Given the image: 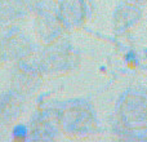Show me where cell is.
<instances>
[{"mask_svg": "<svg viewBox=\"0 0 147 142\" xmlns=\"http://www.w3.org/2000/svg\"><path fill=\"white\" fill-rule=\"evenodd\" d=\"M58 116L61 133L69 140H92L99 132L96 109L86 99L75 98L59 102Z\"/></svg>", "mask_w": 147, "mask_h": 142, "instance_id": "obj_1", "label": "cell"}, {"mask_svg": "<svg viewBox=\"0 0 147 142\" xmlns=\"http://www.w3.org/2000/svg\"><path fill=\"white\" fill-rule=\"evenodd\" d=\"M39 69L47 79L63 78L80 67L81 56L67 35L48 45H43L36 56Z\"/></svg>", "mask_w": 147, "mask_h": 142, "instance_id": "obj_2", "label": "cell"}, {"mask_svg": "<svg viewBox=\"0 0 147 142\" xmlns=\"http://www.w3.org/2000/svg\"><path fill=\"white\" fill-rule=\"evenodd\" d=\"M116 128L140 131L147 128V91L132 88L119 97L115 107Z\"/></svg>", "mask_w": 147, "mask_h": 142, "instance_id": "obj_3", "label": "cell"}, {"mask_svg": "<svg viewBox=\"0 0 147 142\" xmlns=\"http://www.w3.org/2000/svg\"><path fill=\"white\" fill-rule=\"evenodd\" d=\"M34 35L41 47L66 36L65 28L58 13V0H35L32 10Z\"/></svg>", "mask_w": 147, "mask_h": 142, "instance_id": "obj_4", "label": "cell"}, {"mask_svg": "<svg viewBox=\"0 0 147 142\" xmlns=\"http://www.w3.org/2000/svg\"><path fill=\"white\" fill-rule=\"evenodd\" d=\"M34 56L35 45L20 26L3 28L0 32V66L12 69L18 62Z\"/></svg>", "mask_w": 147, "mask_h": 142, "instance_id": "obj_5", "label": "cell"}, {"mask_svg": "<svg viewBox=\"0 0 147 142\" xmlns=\"http://www.w3.org/2000/svg\"><path fill=\"white\" fill-rule=\"evenodd\" d=\"M9 76V85L13 92L23 99L34 97L41 89L45 78L39 69L36 57H31L18 62L12 67Z\"/></svg>", "mask_w": 147, "mask_h": 142, "instance_id": "obj_6", "label": "cell"}, {"mask_svg": "<svg viewBox=\"0 0 147 142\" xmlns=\"http://www.w3.org/2000/svg\"><path fill=\"white\" fill-rule=\"evenodd\" d=\"M28 138L34 141H54L62 136L59 127L58 103H48L40 107L28 123Z\"/></svg>", "mask_w": 147, "mask_h": 142, "instance_id": "obj_7", "label": "cell"}, {"mask_svg": "<svg viewBox=\"0 0 147 142\" xmlns=\"http://www.w3.org/2000/svg\"><path fill=\"white\" fill-rule=\"evenodd\" d=\"M93 0H59L58 13L67 32L84 28L94 16Z\"/></svg>", "mask_w": 147, "mask_h": 142, "instance_id": "obj_8", "label": "cell"}, {"mask_svg": "<svg viewBox=\"0 0 147 142\" xmlns=\"http://www.w3.org/2000/svg\"><path fill=\"white\" fill-rule=\"evenodd\" d=\"M35 0H0V30L20 26L32 17Z\"/></svg>", "mask_w": 147, "mask_h": 142, "instance_id": "obj_9", "label": "cell"}, {"mask_svg": "<svg viewBox=\"0 0 147 142\" xmlns=\"http://www.w3.org/2000/svg\"><path fill=\"white\" fill-rule=\"evenodd\" d=\"M143 20V9L132 3L121 1L114 10L112 28L116 35L127 34L138 28Z\"/></svg>", "mask_w": 147, "mask_h": 142, "instance_id": "obj_10", "label": "cell"}, {"mask_svg": "<svg viewBox=\"0 0 147 142\" xmlns=\"http://www.w3.org/2000/svg\"><path fill=\"white\" fill-rule=\"evenodd\" d=\"M23 101L10 88L0 91V129H9L18 124L25 110Z\"/></svg>", "mask_w": 147, "mask_h": 142, "instance_id": "obj_11", "label": "cell"}, {"mask_svg": "<svg viewBox=\"0 0 147 142\" xmlns=\"http://www.w3.org/2000/svg\"><path fill=\"white\" fill-rule=\"evenodd\" d=\"M123 1H128V3H132L134 5H138L143 9V8H147V0H123Z\"/></svg>", "mask_w": 147, "mask_h": 142, "instance_id": "obj_12", "label": "cell"}, {"mask_svg": "<svg viewBox=\"0 0 147 142\" xmlns=\"http://www.w3.org/2000/svg\"><path fill=\"white\" fill-rule=\"evenodd\" d=\"M58 1H59V0H58Z\"/></svg>", "mask_w": 147, "mask_h": 142, "instance_id": "obj_13", "label": "cell"}]
</instances>
